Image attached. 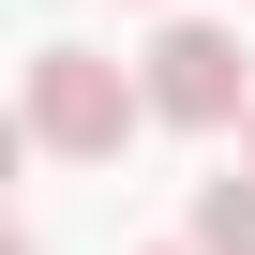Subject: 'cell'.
Segmentation results:
<instances>
[{
    "mask_svg": "<svg viewBox=\"0 0 255 255\" xmlns=\"http://www.w3.org/2000/svg\"><path fill=\"white\" fill-rule=\"evenodd\" d=\"M135 120H150V75H120L105 45H30V150L45 165H120Z\"/></svg>",
    "mask_w": 255,
    "mask_h": 255,
    "instance_id": "6da1fadb",
    "label": "cell"
},
{
    "mask_svg": "<svg viewBox=\"0 0 255 255\" xmlns=\"http://www.w3.org/2000/svg\"><path fill=\"white\" fill-rule=\"evenodd\" d=\"M135 75H150V120H180V135H210V120L255 105V60H240V30H210V15H165Z\"/></svg>",
    "mask_w": 255,
    "mask_h": 255,
    "instance_id": "7a4b0ae2",
    "label": "cell"
},
{
    "mask_svg": "<svg viewBox=\"0 0 255 255\" xmlns=\"http://www.w3.org/2000/svg\"><path fill=\"white\" fill-rule=\"evenodd\" d=\"M195 255H255V150L225 180H195Z\"/></svg>",
    "mask_w": 255,
    "mask_h": 255,
    "instance_id": "3957f363",
    "label": "cell"
},
{
    "mask_svg": "<svg viewBox=\"0 0 255 255\" xmlns=\"http://www.w3.org/2000/svg\"><path fill=\"white\" fill-rule=\"evenodd\" d=\"M240 150H255V105H240Z\"/></svg>",
    "mask_w": 255,
    "mask_h": 255,
    "instance_id": "277c9868",
    "label": "cell"
},
{
    "mask_svg": "<svg viewBox=\"0 0 255 255\" xmlns=\"http://www.w3.org/2000/svg\"><path fill=\"white\" fill-rule=\"evenodd\" d=\"M150 255H195V240H150Z\"/></svg>",
    "mask_w": 255,
    "mask_h": 255,
    "instance_id": "5b68a950",
    "label": "cell"
}]
</instances>
